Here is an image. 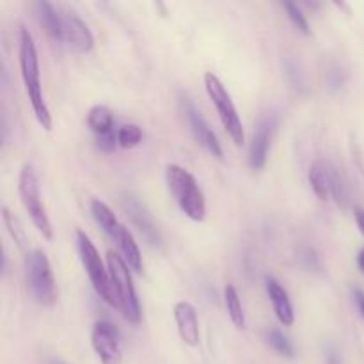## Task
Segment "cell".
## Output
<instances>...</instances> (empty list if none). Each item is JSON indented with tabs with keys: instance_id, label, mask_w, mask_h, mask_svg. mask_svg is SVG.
<instances>
[{
	"instance_id": "cell-1",
	"label": "cell",
	"mask_w": 364,
	"mask_h": 364,
	"mask_svg": "<svg viewBox=\"0 0 364 364\" xmlns=\"http://www.w3.org/2000/svg\"><path fill=\"white\" fill-rule=\"evenodd\" d=\"M18 55H20L21 78H23L25 91H27L28 102H31L32 110H34L36 119L41 124L43 130L50 132L53 127V119L48 105L45 102V96H43L41 78H39L38 48H36V43L31 31L27 27H23V25L20 27V48H18Z\"/></svg>"
},
{
	"instance_id": "cell-2",
	"label": "cell",
	"mask_w": 364,
	"mask_h": 364,
	"mask_svg": "<svg viewBox=\"0 0 364 364\" xmlns=\"http://www.w3.org/2000/svg\"><path fill=\"white\" fill-rule=\"evenodd\" d=\"M166 181L181 212L194 223H203L206 219V199L194 174L185 167L169 164L166 167Z\"/></svg>"
},
{
	"instance_id": "cell-3",
	"label": "cell",
	"mask_w": 364,
	"mask_h": 364,
	"mask_svg": "<svg viewBox=\"0 0 364 364\" xmlns=\"http://www.w3.org/2000/svg\"><path fill=\"white\" fill-rule=\"evenodd\" d=\"M77 247L78 255H80L82 265H84L85 272H87L89 276V281H91L96 294H98L100 299H103L107 304L114 306V308H119L116 290H114L112 279H110L109 267H105L96 245L92 244L91 238H89L82 230L77 231Z\"/></svg>"
},
{
	"instance_id": "cell-4",
	"label": "cell",
	"mask_w": 364,
	"mask_h": 364,
	"mask_svg": "<svg viewBox=\"0 0 364 364\" xmlns=\"http://www.w3.org/2000/svg\"><path fill=\"white\" fill-rule=\"evenodd\" d=\"M25 277H27L28 290L32 297L43 308H50L57 302V284L53 277L52 265L41 249H34L27 255L25 259Z\"/></svg>"
},
{
	"instance_id": "cell-5",
	"label": "cell",
	"mask_w": 364,
	"mask_h": 364,
	"mask_svg": "<svg viewBox=\"0 0 364 364\" xmlns=\"http://www.w3.org/2000/svg\"><path fill=\"white\" fill-rule=\"evenodd\" d=\"M18 194H20L21 205H23L25 212L31 217L32 224L36 230L43 235V238L52 240L53 238V228L50 223V217L46 213L45 205L41 201V192H39V180L36 169L32 164H25L20 171V178H18Z\"/></svg>"
},
{
	"instance_id": "cell-6",
	"label": "cell",
	"mask_w": 364,
	"mask_h": 364,
	"mask_svg": "<svg viewBox=\"0 0 364 364\" xmlns=\"http://www.w3.org/2000/svg\"><path fill=\"white\" fill-rule=\"evenodd\" d=\"M107 267H109L110 279H112L114 290L117 295V304H119L124 318L130 323H139L141 322V304H139L134 279L128 270V263L116 251H109L107 252Z\"/></svg>"
},
{
	"instance_id": "cell-7",
	"label": "cell",
	"mask_w": 364,
	"mask_h": 364,
	"mask_svg": "<svg viewBox=\"0 0 364 364\" xmlns=\"http://www.w3.org/2000/svg\"><path fill=\"white\" fill-rule=\"evenodd\" d=\"M205 89L208 98L212 100V103L215 105L220 123H223L224 130H226V134L230 135L233 144L235 146L244 144L245 134H244V127H242L240 116H238L237 112V107H235L233 100H231V95L228 92V89L224 87L220 78L217 77V75H213L212 71L205 73Z\"/></svg>"
},
{
	"instance_id": "cell-8",
	"label": "cell",
	"mask_w": 364,
	"mask_h": 364,
	"mask_svg": "<svg viewBox=\"0 0 364 364\" xmlns=\"http://www.w3.org/2000/svg\"><path fill=\"white\" fill-rule=\"evenodd\" d=\"M178 107H180V112L183 116L185 123L191 128L192 135L198 141V144H201L206 151L210 153L215 159H223V146H220L219 139H217L215 132L210 128V124L206 123V119L203 117V114L196 109L194 102L188 98L187 95L178 96Z\"/></svg>"
},
{
	"instance_id": "cell-9",
	"label": "cell",
	"mask_w": 364,
	"mask_h": 364,
	"mask_svg": "<svg viewBox=\"0 0 364 364\" xmlns=\"http://www.w3.org/2000/svg\"><path fill=\"white\" fill-rule=\"evenodd\" d=\"M91 345L102 364H121L123 363V350L119 343V333L116 326L107 320H100L92 326Z\"/></svg>"
},
{
	"instance_id": "cell-10",
	"label": "cell",
	"mask_w": 364,
	"mask_h": 364,
	"mask_svg": "<svg viewBox=\"0 0 364 364\" xmlns=\"http://www.w3.org/2000/svg\"><path fill=\"white\" fill-rule=\"evenodd\" d=\"M277 127V116L276 114H265L259 119L258 127H256L255 135L249 144V167L252 171H262L267 166L269 160V149L270 142H272V135Z\"/></svg>"
},
{
	"instance_id": "cell-11",
	"label": "cell",
	"mask_w": 364,
	"mask_h": 364,
	"mask_svg": "<svg viewBox=\"0 0 364 364\" xmlns=\"http://www.w3.org/2000/svg\"><path fill=\"white\" fill-rule=\"evenodd\" d=\"M63 43L78 53H89L95 48L91 28L75 11H63Z\"/></svg>"
},
{
	"instance_id": "cell-12",
	"label": "cell",
	"mask_w": 364,
	"mask_h": 364,
	"mask_svg": "<svg viewBox=\"0 0 364 364\" xmlns=\"http://www.w3.org/2000/svg\"><path fill=\"white\" fill-rule=\"evenodd\" d=\"M121 203H123V208L127 210V215L130 217L132 224L139 230V233L146 238L151 245L159 247L162 238H160L159 228L153 223L151 215L148 213V210L141 205L137 198H134L132 194H123L121 196Z\"/></svg>"
},
{
	"instance_id": "cell-13",
	"label": "cell",
	"mask_w": 364,
	"mask_h": 364,
	"mask_svg": "<svg viewBox=\"0 0 364 364\" xmlns=\"http://www.w3.org/2000/svg\"><path fill=\"white\" fill-rule=\"evenodd\" d=\"M174 322H176L178 334L181 341L188 347H198L201 334H199L198 311L187 301H180L174 304Z\"/></svg>"
},
{
	"instance_id": "cell-14",
	"label": "cell",
	"mask_w": 364,
	"mask_h": 364,
	"mask_svg": "<svg viewBox=\"0 0 364 364\" xmlns=\"http://www.w3.org/2000/svg\"><path fill=\"white\" fill-rule=\"evenodd\" d=\"M338 171L334 169L331 164L323 162V160H316L311 167H309L308 180L311 185L313 192L320 201H329L333 198V187L334 180H336Z\"/></svg>"
},
{
	"instance_id": "cell-15",
	"label": "cell",
	"mask_w": 364,
	"mask_h": 364,
	"mask_svg": "<svg viewBox=\"0 0 364 364\" xmlns=\"http://www.w3.org/2000/svg\"><path fill=\"white\" fill-rule=\"evenodd\" d=\"M265 287H267V294H269L270 302H272L274 306V313H276L281 326L284 327L294 326L295 313H294V306H291L288 291L281 287L279 281L274 279V277L270 276L265 279Z\"/></svg>"
},
{
	"instance_id": "cell-16",
	"label": "cell",
	"mask_w": 364,
	"mask_h": 364,
	"mask_svg": "<svg viewBox=\"0 0 364 364\" xmlns=\"http://www.w3.org/2000/svg\"><path fill=\"white\" fill-rule=\"evenodd\" d=\"M34 13L39 25L57 43H63V13L52 2L39 0L34 4Z\"/></svg>"
},
{
	"instance_id": "cell-17",
	"label": "cell",
	"mask_w": 364,
	"mask_h": 364,
	"mask_svg": "<svg viewBox=\"0 0 364 364\" xmlns=\"http://www.w3.org/2000/svg\"><path fill=\"white\" fill-rule=\"evenodd\" d=\"M91 215L92 219L96 220V224H98L112 240H116V238L119 237V231L121 228H123V224L117 220L116 213L110 210V206L107 205V203L100 201V199L91 201Z\"/></svg>"
},
{
	"instance_id": "cell-18",
	"label": "cell",
	"mask_w": 364,
	"mask_h": 364,
	"mask_svg": "<svg viewBox=\"0 0 364 364\" xmlns=\"http://www.w3.org/2000/svg\"><path fill=\"white\" fill-rule=\"evenodd\" d=\"M117 245H119L121 252H123L124 262L128 263L130 269H134L135 272H142L144 269V263H142V256H141V249H139L137 242H135L134 235L128 228H121L119 237L116 238Z\"/></svg>"
},
{
	"instance_id": "cell-19",
	"label": "cell",
	"mask_w": 364,
	"mask_h": 364,
	"mask_svg": "<svg viewBox=\"0 0 364 364\" xmlns=\"http://www.w3.org/2000/svg\"><path fill=\"white\" fill-rule=\"evenodd\" d=\"M87 127L95 135L109 134L114 130V114L109 107L95 105L87 112Z\"/></svg>"
},
{
	"instance_id": "cell-20",
	"label": "cell",
	"mask_w": 364,
	"mask_h": 364,
	"mask_svg": "<svg viewBox=\"0 0 364 364\" xmlns=\"http://www.w3.org/2000/svg\"><path fill=\"white\" fill-rule=\"evenodd\" d=\"M224 304H226L228 315H230V320L233 322V326L237 329H245V313L244 308H242L240 295H238L237 288L233 284H228L224 288Z\"/></svg>"
},
{
	"instance_id": "cell-21",
	"label": "cell",
	"mask_w": 364,
	"mask_h": 364,
	"mask_svg": "<svg viewBox=\"0 0 364 364\" xmlns=\"http://www.w3.org/2000/svg\"><path fill=\"white\" fill-rule=\"evenodd\" d=\"M265 338H267V343H269L270 347L277 352V354L283 355V358H288V359L295 358L294 345H291V341L288 340V338L284 336L279 329L267 331Z\"/></svg>"
},
{
	"instance_id": "cell-22",
	"label": "cell",
	"mask_w": 364,
	"mask_h": 364,
	"mask_svg": "<svg viewBox=\"0 0 364 364\" xmlns=\"http://www.w3.org/2000/svg\"><path fill=\"white\" fill-rule=\"evenodd\" d=\"M141 141H142V130L141 127H137V124L134 123L124 124V127H121L119 130H117V144H119V148L132 149L135 148V146L141 144Z\"/></svg>"
},
{
	"instance_id": "cell-23",
	"label": "cell",
	"mask_w": 364,
	"mask_h": 364,
	"mask_svg": "<svg viewBox=\"0 0 364 364\" xmlns=\"http://www.w3.org/2000/svg\"><path fill=\"white\" fill-rule=\"evenodd\" d=\"M2 220H4V224H6L9 235L13 237V240L18 244V247L23 249L25 242H27L25 231H23V228H21L20 220L14 217V213H11V210L7 208V206H2Z\"/></svg>"
},
{
	"instance_id": "cell-24",
	"label": "cell",
	"mask_w": 364,
	"mask_h": 364,
	"mask_svg": "<svg viewBox=\"0 0 364 364\" xmlns=\"http://www.w3.org/2000/svg\"><path fill=\"white\" fill-rule=\"evenodd\" d=\"M281 7L287 11L290 21L295 25V27L299 28V31L302 32V34H306V36L311 34V28H309L308 20H306L304 13H302L301 7H299L297 4H295V2H281Z\"/></svg>"
},
{
	"instance_id": "cell-25",
	"label": "cell",
	"mask_w": 364,
	"mask_h": 364,
	"mask_svg": "<svg viewBox=\"0 0 364 364\" xmlns=\"http://www.w3.org/2000/svg\"><path fill=\"white\" fill-rule=\"evenodd\" d=\"M96 146H98L100 151L112 153L116 149V146H119L117 144V132L112 130L109 134L96 135Z\"/></svg>"
},
{
	"instance_id": "cell-26",
	"label": "cell",
	"mask_w": 364,
	"mask_h": 364,
	"mask_svg": "<svg viewBox=\"0 0 364 364\" xmlns=\"http://www.w3.org/2000/svg\"><path fill=\"white\" fill-rule=\"evenodd\" d=\"M299 258H301V262L304 263L306 269H309V270H318L320 267H322V265H320L318 255H316L315 249H311V247L302 249L301 256H299Z\"/></svg>"
},
{
	"instance_id": "cell-27",
	"label": "cell",
	"mask_w": 364,
	"mask_h": 364,
	"mask_svg": "<svg viewBox=\"0 0 364 364\" xmlns=\"http://www.w3.org/2000/svg\"><path fill=\"white\" fill-rule=\"evenodd\" d=\"M329 84L333 89L341 87V84H343V73H341L338 68H334V70L329 71Z\"/></svg>"
},
{
	"instance_id": "cell-28",
	"label": "cell",
	"mask_w": 364,
	"mask_h": 364,
	"mask_svg": "<svg viewBox=\"0 0 364 364\" xmlns=\"http://www.w3.org/2000/svg\"><path fill=\"white\" fill-rule=\"evenodd\" d=\"M354 219L361 233L364 235V208H361V206H354Z\"/></svg>"
},
{
	"instance_id": "cell-29",
	"label": "cell",
	"mask_w": 364,
	"mask_h": 364,
	"mask_svg": "<svg viewBox=\"0 0 364 364\" xmlns=\"http://www.w3.org/2000/svg\"><path fill=\"white\" fill-rule=\"evenodd\" d=\"M327 364H343V359L340 358V354L336 350H329V354H327Z\"/></svg>"
},
{
	"instance_id": "cell-30",
	"label": "cell",
	"mask_w": 364,
	"mask_h": 364,
	"mask_svg": "<svg viewBox=\"0 0 364 364\" xmlns=\"http://www.w3.org/2000/svg\"><path fill=\"white\" fill-rule=\"evenodd\" d=\"M354 297H355V302H358V306H359V311H361V315L364 318V291L363 290H355Z\"/></svg>"
},
{
	"instance_id": "cell-31",
	"label": "cell",
	"mask_w": 364,
	"mask_h": 364,
	"mask_svg": "<svg viewBox=\"0 0 364 364\" xmlns=\"http://www.w3.org/2000/svg\"><path fill=\"white\" fill-rule=\"evenodd\" d=\"M358 269L361 270V274H364V247L359 251V255H358Z\"/></svg>"
},
{
	"instance_id": "cell-32",
	"label": "cell",
	"mask_w": 364,
	"mask_h": 364,
	"mask_svg": "<svg viewBox=\"0 0 364 364\" xmlns=\"http://www.w3.org/2000/svg\"><path fill=\"white\" fill-rule=\"evenodd\" d=\"M48 364H66V363L59 358H52V359H48Z\"/></svg>"
}]
</instances>
